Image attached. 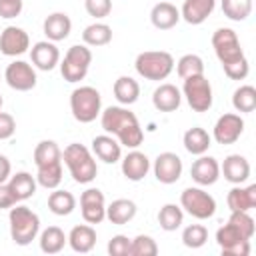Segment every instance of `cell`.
<instances>
[{
    "label": "cell",
    "instance_id": "obj_44",
    "mask_svg": "<svg viewBox=\"0 0 256 256\" xmlns=\"http://www.w3.org/2000/svg\"><path fill=\"white\" fill-rule=\"evenodd\" d=\"M130 238L124 234H116L108 242V254L110 256H130Z\"/></svg>",
    "mask_w": 256,
    "mask_h": 256
},
{
    "label": "cell",
    "instance_id": "obj_26",
    "mask_svg": "<svg viewBox=\"0 0 256 256\" xmlns=\"http://www.w3.org/2000/svg\"><path fill=\"white\" fill-rule=\"evenodd\" d=\"M68 244L78 254H88L96 246V230L90 224H78L68 234Z\"/></svg>",
    "mask_w": 256,
    "mask_h": 256
},
{
    "label": "cell",
    "instance_id": "obj_50",
    "mask_svg": "<svg viewBox=\"0 0 256 256\" xmlns=\"http://www.w3.org/2000/svg\"><path fill=\"white\" fill-rule=\"evenodd\" d=\"M2 104H4V100H2V94H0V110H2Z\"/></svg>",
    "mask_w": 256,
    "mask_h": 256
},
{
    "label": "cell",
    "instance_id": "obj_21",
    "mask_svg": "<svg viewBox=\"0 0 256 256\" xmlns=\"http://www.w3.org/2000/svg\"><path fill=\"white\" fill-rule=\"evenodd\" d=\"M150 170V160L144 152L132 150L122 158V174L126 176V180L130 182H140L144 180V176Z\"/></svg>",
    "mask_w": 256,
    "mask_h": 256
},
{
    "label": "cell",
    "instance_id": "obj_38",
    "mask_svg": "<svg viewBox=\"0 0 256 256\" xmlns=\"http://www.w3.org/2000/svg\"><path fill=\"white\" fill-rule=\"evenodd\" d=\"M176 72L178 76L184 80V78H190V76H198V74H204V60L198 56V54H184L178 62H176Z\"/></svg>",
    "mask_w": 256,
    "mask_h": 256
},
{
    "label": "cell",
    "instance_id": "obj_43",
    "mask_svg": "<svg viewBox=\"0 0 256 256\" xmlns=\"http://www.w3.org/2000/svg\"><path fill=\"white\" fill-rule=\"evenodd\" d=\"M84 8L92 18L100 20L112 12V0H84Z\"/></svg>",
    "mask_w": 256,
    "mask_h": 256
},
{
    "label": "cell",
    "instance_id": "obj_46",
    "mask_svg": "<svg viewBox=\"0 0 256 256\" xmlns=\"http://www.w3.org/2000/svg\"><path fill=\"white\" fill-rule=\"evenodd\" d=\"M22 6H24V0H0V18L10 20L20 16Z\"/></svg>",
    "mask_w": 256,
    "mask_h": 256
},
{
    "label": "cell",
    "instance_id": "obj_31",
    "mask_svg": "<svg viewBox=\"0 0 256 256\" xmlns=\"http://www.w3.org/2000/svg\"><path fill=\"white\" fill-rule=\"evenodd\" d=\"M62 162V150L54 140H42L34 148V164L36 168L42 166H52Z\"/></svg>",
    "mask_w": 256,
    "mask_h": 256
},
{
    "label": "cell",
    "instance_id": "obj_42",
    "mask_svg": "<svg viewBox=\"0 0 256 256\" xmlns=\"http://www.w3.org/2000/svg\"><path fill=\"white\" fill-rule=\"evenodd\" d=\"M230 224H234L246 238H252L254 236V230H256V224H254V218L248 214V212H240V210H234L230 212V218H228Z\"/></svg>",
    "mask_w": 256,
    "mask_h": 256
},
{
    "label": "cell",
    "instance_id": "obj_47",
    "mask_svg": "<svg viewBox=\"0 0 256 256\" xmlns=\"http://www.w3.org/2000/svg\"><path fill=\"white\" fill-rule=\"evenodd\" d=\"M14 132H16V120H14V116L0 110V140L12 138Z\"/></svg>",
    "mask_w": 256,
    "mask_h": 256
},
{
    "label": "cell",
    "instance_id": "obj_10",
    "mask_svg": "<svg viewBox=\"0 0 256 256\" xmlns=\"http://www.w3.org/2000/svg\"><path fill=\"white\" fill-rule=\"evenodd\" d=\"M216 242L222 250V256H248L250 254V238H246L234 224L226 222L216 232Z\"/></svg>",
    "mask_w": 256,
    "mask_h": 256
},
{
    "label": "cell",
    "instance_id": "obj_5",
    "mask_svg": "<svg viewBox=\"0 0 256 256\" xmlns=\"http://www.w3.org/2000/svg\"><path fill=\"white\" fill-rule=\"evenodd\" d=\"M70 110L72 116L80 124L94 122L102 112V96L92 86H78L70 94Z\"/></svg>",
    "mask_w": 256,
    "mask_h": 256
},
{
    "label": "cell",
    "instance_id": "obj_20",
    "mask_svg": "<svg viewBox=\"0 0 256 256\" xmlns=\"http://www.w3.org/2000/svg\"><path fill=\"white\" fill-rule=\"evenodd\" d=\"M42 30H44V34L50 42H60V40H66L70 36L72 20L64 12H52V14L46 16V20L42 24Z\"/></svg>",
    "mask_w": 256,
    "mask_h": 256
},
{
    "label": "cell",
    "instance_id": "obj_6",
    "mask_svg": "<svg viewBox=\"0 0 256 256\" xmlns=\"http://www.w3.org/2000/svg\"><path fill=\"white\" fill-rule=\"evenodd\" d=\"M92 64V52L86 44H74L64 54V60L60 62V74L66 82L76 84L86 78L88 68Z\"/></svg>",
    "mask_w": 256,
    "mask_h": 256
},
{
    "label": "cell",
    "instance_id": "obj_13",
    "mask_svg": "<svg viewBox=\"0 0 256 256\" xmlns=\"http://www.w3.org/2000/svg\"><path fill=\"white\" fill-rule=\"evenodd\" d=\"M244 132V120L240 114H234V112H228V114H222L216 124H214V140L218 144H234Z\"/></svg>",
    "mask_w": 256,
    "mask_h": 256
},
{
    "label": "cell",
    "instance_id": "obj_27",
    "mask_svg": "<svg viewBox=\"0 0 256 256\" xmlns=\"http://www.w3.org/2000/svg\"><path fill=\"white\" fill-rule=\"evenodd\" d=\"M182 142H184V148H186L192 156H200V154H206L208 148L212 146V136H210L204 128L192 126V128H188V130L184 132Z\"/></svg>",
    "mask_w": 256,
    "mask_h": 256
},
{
    "label": "cell",
    "instance_id": "obj_23",
    "mask_svg": "<svg viewBox=\"0 0 256 256\" xmlns=\"http://www.w3.org/2000/svg\"><path fill=\"white\" fill-rule=\"evenodd\" d=\"M226 202H228L230 212H234V210L250 212L256 206V184H250V186L234 184V188L228 192Z\"/></svg>",
    "mask_w": 256,
    "mask_h": 256
},
{
    "label": "cell",
    "instance_id": "obj_4",
    "mask_svg": "<svg viewBox=\"0 0 256 256\" xmlns=\"http://www.w3.org/2000/svg\"><path fill=\"white\" fill-rule=\"evenodd\" d=\"M134 68L142 78L160 82V80H166L174 70V58L170 52H164V50H146L136 56Z\"/></svg>",
    "mask_w": 256,
    "mask_h": 256
},
{
    "label": "cell",
    "instance_id": "obj_39",
    "mask_svg": "<svg viewBox=\"0 0 256 256\" xmlns=\"http://www.w3.org/2000/svg\"><path fill=\"white\" fill-rule=\"evenodd\" d=\"M36 182H38L42 188H46V190L58 188L60 182H62V162H60V164H52V166H42V168H38Z\"/></svg>",
    "mask_w": 256,
    "mask_h": 256
},
{
    "label": "cell",
    "instance_id": "obj_35",
    "mask_svg": "<svg viewBox=\"0 0 256 256\" xmlns=\"http://www.w3.org/2000/svg\"><path fill=\"white\" fill-rule=\"evenodd\" d=\"M232 106L236 108V112H254L256 108V88L250 84H242L234 90L232 94Z\"/></svg>",
    "mask_w": 256,
    "mask_h": 256
},
{
    "label": "cell",
    "instance_id": "obj_22",
    "mask_svg": "<svg viewBox=\"0 0 256 256\" xmlns=\"http://www.w3.org/2000/svg\"><path fill=\"white\" fill-rule=\"evenodd\" d=\"M182 102V92L174 84H160L152 92V104L158 112H174L180 108Z\"/></svg>",
    "mask_w": 256,
    "mask_h": 256
},
{
    "label": "cell",
    "instance_id": "obj_7",
    "mask_svg": "<svg viewBox=\"0 0 256 256\" xmlns=\"http://www.w3.org/2000/svg\"><path fill=\"white\" fill-rule=\"evenodd\" d=\"M180 208L196 220H208L216 212V200L200 186H190L180 194Z\"/></svg>",
    "mask_w": 256,
    "mask_h": 256
},
{
    "label": "cell",
    "instance_id": "obj_17",
    "mask_svg": "<svg viewBox=\"0 0 256 256\" xmlns=\"http://www.w3.org/2000/svg\"><path fill=\"white\" fill-rule=\"evenodd\" d=\"M30 60L32 66H36L38 70L50 72L52 68H56V64H60V50L56 48L54 42L40 40L30 48Z\"/></svg>",
    "mask_w": 256,
    "mask_h": 256
},
{
    "label": "cell",
    "instance_id": "obj_15",
    "mask_svg": "<svg viewBox=\"0 0 256 256\" xmlns=\"http://www.w3.org/2000/svg\"><path fill=\"white\" fill-rule=\"evenodd\" d=\"M190 176L198 186H212L220 178V164L214 156L200 154L190 166Z\"/></svg>",
    "mask_w": 256,
    "mask_h": 256
},
{
    "label": "cell",
    "instance_id": "obj_25",
    "mask_svg": "<svg viewBox=\"0 0 256 256\" xmlns=\"http://www.w3.org/2000/svg\"><path fill=\"white\" fill-rule=\"evenodd\" d=\"M180 20V10L172 2H158L150 10V22L158 30H170L178 24Z\"/></svg>",
    "mask_w": 256,
    "mask_h": 256
},
{
    "label": "cell",
    "instance_id": "obj_12",
    "mask_svg": "<svg viewBox=\"0 0 256 256\" xmlns=\"http://www.w3.org/2000/svg\"><path fill=\"white\" fill-rule=\"evenodd\" d=\"M80 210L82 218L88 224H100L106 218V198L98 188H86L80 194Z\"/></svg>",
    "mask_w": 256,
    "mask_h": 256
},
{
    "label": "cell",
    "instance_id": "obj_29",
    "mask_svg": "<svg viewBox=\"0 0 256 256\" xmlns=\"http://www.w3.org/2000/svg\"><path fill=\"white\" fill-rule=\"evenodd\" d=\"M136 204L128 198H118V200H112L110 206H106V218L116 224V226H122V224H128L134 216H136Z\"/></svg>",
    "mask_w": 256,
    "mask_h": 256
},
{
    "label": "cell",
    "instance_id": "obj_40",
    "mask_svg": "<svg viewBox=\"0 0 256 256\" xmlns=\"http://www.w3.org/2000/svg\"><path fill=\"white\" fill-rule=\"evenodd\" d=\"M208 240V230L202 224H190L182 230V244L186 248H202Z\"/></svg>",
    "mask_w": 256,
    "mask_h": 256
},
{
    "label": "cell",
    "instance_id": "obj_41",
    "mask_svg": "<svg viewBox=\"0 0 256 256\" xmlns=\"http://www.w3.org/2000/svg\"><path fill=\"white\" fill-rule=\"evenodd\" d=\"M158 254V244L152 236L148 234H138L130 242V256H156Z\"/></svg>",
    "mask_w": 256,
    "mask_h": 256
},
{
    "label": "cell",
    "instance_id": "obj_36",
    "mask_svg": "<svg viewBox=\"0 0 256 256\" xmlns=\"http://www.w3.org/2000/svg\"><path fill=\"white\" fill-rule=\"evenodd\" d=\"M182 220H184V212L180 206L176 204H164L158 212V224L162 230L166 232H174L182 226Z\"/></svg>",
    "mask_w": 256,
    "mask_h": 256
},
{
    "label": "cell",
    "instance_id": "obj_1",
    "mask_svg": "<svg viewBox=\"0 0 256 256\" xmlns=\"http://www.w3.org/2000/svg\"><path fill=\"white\" fill-rule=\"evenodd\" d=\"M100 124L106 134L116 136L126 148H138L144 140L136 114L124 106H108L104 112H100Z\"/></svg>",
    "mask_w": 256,
    "mask_h": 256
},
{
    "label": "cell",
    "instance_id": "obj_30",
    "mask_svg": "<svg viewBox=\"0 0 256 256\" xmlns=\"http://www.w3.org/2000/svg\"><path fill=\"white\" fill-rule=\"evenodd\" d=\"M112 92H114V98L122 106H130L140 96V84L132 76H120V78H116V82L112 86Z\"/></svg>",
    "mask_w": 256,
    "mask_h": 256
},
{
    "label": "cell",
    "instance_id": "obj_49",
    "mask_svg": "<svg viewBox=\"0 0 256 256\" xmlns=\"http://www.w3.org/2000/svg\"><path fill=\"white\" fill-rule=\"evenodd\" d=\"M10 172H12V164H10V160H8L4 154H0V184L8 182Z\"/></svg>",
    "mask_w": 256,
    "mask_h": 256
},
{
    "label": "cell",
    "instance_id": "obj_2",
    "mask_svg": "<svg viewBox=\"0 0 256 256\" xmlns=\"http://www.w3.org/2000/svg\"><path fill=\"white\" fill-rule=\"evenodd\" d=\"M62 160L68 166L72 180L78 184H90L98 174L94 154L84 144H78V142L68 144L62 152Z\"/></svg>",
    "mask_w": 256,
    "mask_h": 256
},
{
    "label": "cell",
    "instance_id": "obj_24",
    "mask_svg": "<svg viewBox=\"0 0 256 256\" xmlns=\"http://www.w3.org/2000/svg\"><path fill=\"white\" fill-rule=\"evenodd\" d=\"M214 6H216V0H184L180 18H184L192 26H198L214 12Z\"/></svg>",
    "mask_w": 256,
    "mask_h": 256
},
{
    "label": "cell",
    "instance_id": "obj_33",
    "mask_svg": "<svg viewBox=\"0 0 256 256\" xmlns=\"http://www.w3.org/2000/svg\"><path fill=\"white\" fill-rule=\"evenodd\" d=\"M48 208H50V212L56 214V216H68V214H72L74 208H76V198H74V194L68 192V190H58V188H54V192H50V196H48Z\"/></svg>",
    "mask_w": 256,
    "mask_h": 256
},
{
    "label": "cell",
    "instance_id": "obj_14",
    "mask_svg": "<svg viewBox=\"0 0 256 256\" xmlns=\"http://www.w3.org/2000/svg\"><path fill=\"white\" fill-rule=\"evenodd\" d=\"M182 168H184L182 166V160L174 152H160L156 156V160H154V166H152L156 180L162 182V184H174V182H178L180 176H182Z\"/></svg>",
    "mask_w": 256,
    "mask_h": 256
},
{
    "label": "cell",
    "instance_id": "obj_9",
    "mask_svg": "<svg viewBox=\"0 0 256 256\" xmlns=\"http://www.w3.org/2000/svg\"><path fill=\"white\" fill-rule=\"evenodd\" d=\"M212 48L222 66H228V64H234V62L246 58L244 50L240 46L238 34L232 28H218L212 34Z\"/></svg>",
    "mask_w": 256,
    "mask_h": 256
},
{
    "label": "cell",
    "instance_id": "obj_18",
    "mask_svg": "<svg viewBox=\"0 0 256 256\" xmlns=\"http://www.w3.org/2000/svg\"><path fill=\"white\" fill-rule=\"evenodd\" d=\"M122 144L112 136V134H100L92 138V154L106 162V164H116L122 158Z\"/></svg>",
    "mask_w": 256,
    "mask_h": 256
},
{
    "label": "cell",
    "instance_id": "obj_8",
    "mask_svg": "<svg viewBox=\"0 0 256 256\" xmlns=\"http://www.w3.org/2000/svg\"><path fill=\"white\" fill-rule=\"evenodd\" d=\"M182 94L186 96V102L194 112H208L212 108V86L204 74L184 78Z\"/></svg>",
    "mask_w": 256,
    "mask_h": 256
},
{
    "label": "cell",
    "instance_id": "obj_48",
    "mask_svg": "<svg viewBox=\"0 0 256 256\" xmlns=\"http://www.w3.org/2000/svg\"><path fill=\"white\" fill-rule=\"evenodd\" d=\"M16 202H18V200H16L14 192L10 190L8 182L0 184V210H4V208H12Z\"/></svg>",
    "mask_w": 256,
    "mask_h": 256
},
{
    "label": "cell",
    "instance_id": "obj_19",
    "mask_svg": "<svg viewBox=\"0 0 256 256\" xmlns=\"http://www.w3.org/2000/svg\"><path fill=\"white\" fill-rule=\"evenodd\" d=\"M220 174H224V180L230 184H244L250 178V162L242 154H230L224 158Z\"/></svg>",
    "mask_w": 256,
    "mask_h": 256
},
{
    "label": "cell",
    "instance_id": "obj_32",
    "mask_svg": "<svg viewBox=\"0 0 256 256\" xmlns=\"http://www.w3.org/2000/svg\"><path fill=\"white\" fill-rule=\"evenodd\" d=\"M40 250L44 254H58L66 244H68V236L64 234L62 228L58 226H48L46 230H42L40 234Z\"/></svg>",
    "mask_w": 256,
    "mask_h": 256
},
{
    "label": "cell",
    "instance_id": "obj_11",
    "mask_svg": "<svg viewBox=\"0 0 256 256\" xmlns=\"http://www.w3.org/2000/svg\"><path fill=\"white\" fill-rule=\"evenodd\" d=\"M4 80L12 90L18 92H28L36 86V70L32 64L24 62V60H14L6 66L4 70Z\"/></svg>",
    "mask_w": 256,
    "mask_h": 256
},
{
    "label": "cell",
    "instance_id": "obj_34",
    "mask_svg": "<svg viewBox=\"0 0 256 256\" xmlns=\"http://www.w3.org/2000/svg\"><path fill=\"white\" fill-rule=\"evenodd\" d=\"M112 40V28L104 22H94L84 28L82 32V42L86 46H106Z\"/></svg>",
    "mask_w": 256,
    "mask_h": 256
},
{
    "label": "cell",
    "instance_id": "obj_37",
    "mask_svg": "<svg viewBox=\"0 0 256 256\" xmlns=\"http://www.w3.org/2000/svg\"><path fill=\"white\" fill-rule=\"evenodd\" d=\"M222 12L234 22H242L252 14V0H222Z\"/></svg>",
    "mask_w": 256,
    "mask_h": 256
},
{
    "label": "cell",
    "instance_id": "obj_28",
    "mask_svg": "<svg viewBox=\"0 0 256 256\" xmlns=\"http://www.w3.org/2000/svg\"><path fill=\"white\" fill-rule=\"evenodd\" d=\"M8 186H10V190L14 192L16 200L22 202V200H28V198H32V196L36 194L38 182H36V176H32L30 172H24V170H22V172L10 174Z\"/></svg>",
    "mask_w": 256,
    "mask_h": 256
},
{
    "label": "cell",
    "instance_id": "obj_45",
    "mask_svg": "<svg viewBox=\"0 0 256 256\" xmlns=\"http://www.w3.org/2000/svg\"><path fill=\"white\" fill-rule=\"evenodd\" d=\"M222 68H224V74H226L230 80H244V78L248 76V70H250L246 58H242V60H238V62H234V64L222 66Z\"/></svg>",
    "mask_w": 256,
    "mask_h": 256
},
{
    "label": "cell",
    "instance_id": "obj_3",
    "mask_svg": "<svg viewBox=\"0 0 256 256\" xmlns=\"http://www.w3.org/2000/svg\"><path fill=\"white\" fill-rule=\"evenodd\" d=\"M8 222H10V238L14 244L18 246H28L32 240H36L38 232H40V218L34 210H30L28 206H12L10 214H8Z\"/></svg>",
    "mask_w": 256,
    "mask_h": 256
},
{
    "label": "cell",
    "instance_id": "obj_16",
    "mask_svg": "<svg viewBox=\"0 0 256 256\" xmlns=\"http://www.w3.org/2000/svg\"><path fill=\"white\" fill-rule=\"evenodd\" d=\"M30 38L28 34L18 26H6L0 34V52L4 56H20L28 52Z\"/></svg>",
    "mask_w": 256,
    "mask_h": 256
}]
</instances>
